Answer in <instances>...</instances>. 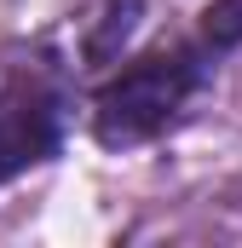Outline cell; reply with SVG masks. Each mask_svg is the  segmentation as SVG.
Wrapping results in <instances>:
<instances>
[{
    "instance_id": "cell-1",
    "label": "cell",
    "mask_w": 242,
    "mask_h": 248,
    "mask_svg": "<svg viewBox=\"0 0 242 248\" xmlns=\"http://www.w3.org/2000/svg\"><path fill=\"white\" fill-rule=\"evenodd\" d=\"M208 87V46H162L116 69L92 93V139L104 150H138L190 116Z\"/></svg>"
},
{
    "instance_id": "cell-2",
    "label": "cell",
    "mask_w": 242,
    "mask_h": 248,
    "mask_svg": "<svg viewBox=\"0 0 242 248\" xmlns=\"http://www.w3.org/2000/svg\"><path fill=\"white\" fill-rule=\"evenodd\" d=\"M63 116V93L41 75H17L0 87V185L58 156Z\"/></svg>"
},
{
    "instance_id": "cell-3",
    "label": "cell",
    "mask_w": 242,
    "mask_h": 248,
    "mask_svg": "<svg viewBox=\"0 0 242 248\" xmlns=\"http://www.w3.org/2000/svg\"><path fill=\"white\" fill-rule=\"evenodd\" d=\"M133 29H138V0H104L98 17H92V29H87V58L110 63L121 46H127Z\"/></svg>"
},
{
    "instance_id": "cell-4",
    "label": "cell",
    "mask_w": 242,
    "mask_h": 248,
    "mask_svg": "<svg viewBox=\"0 0 242 248\" xmlns=\"http://www.w3.org/2000/svg\"><path fill=\"white\" fill-rule=\"evenodd\" d=\"M202 46H208V52L242 46V0H213V6L202 12Z\"/></svg>"
}]
</instances>
